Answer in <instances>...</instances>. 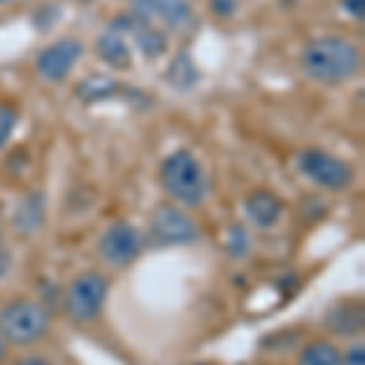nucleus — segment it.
Here are the masks:
<instances>
[{
	"label": "nucleus",
	"instance_id": "1",
	"mask_svg": "<svg viewBox=\"0 0 365 365\" xmlns=\"http://www.w3.org/2000/svg\"><path fill=\"white\" fill-rule=\"evenodd\" d=\"M363 56L358 44L341 34H322L309 39L299 54V68L312 83L341 86L361 71Z\"/></svg>",
	"mask_w": 365,
	"mask_h": 365
},
{
	"label": "nucleus",
	"instance_id": "2",
	"mask_svg": "<svg viewBox=\"0 0 365 365\" xmlns=\"http://www.w3.org/2000/svg\"><path fill=\"white\" fill-rule=\"evenodd\" d=\"M158 180L178 207H200L210 190L202 163L187 149H175L163 158L158 166Z\"/></svg>",
	"mask_w": 365,
	"mask_h": 365
},
{
	"label": "nucleus",
	"instance_id": "3",
	"mask_svg": "<svg viewBox=\"0 0 365 365\" xmlns=\"http://www.w3.org/2000/svg\"><path fill=\"white\" fill-rule=\"evenodd\" d=\"M51 329V314L42 302L29 297H15L0 307V331H3L8 346L39 344Z\"/></svg>",
	"mask_w": 365,
	"mask_h": 365
},
{
	"label": "nucleus",
	"instance_id": "4",
	"mask_svg": "<svg viewBox=\"0 0 365 365\" xmlns=\"http://www.w3.org/2000/svg\"><path fill=\"white\" fill-rule=\"evenodd\" d=\"M110 295V280L108 275L98 270H83L68 282L66 295H63V309L68 319L76 324L96 322L98 314L105 307V299Z\"/></svg>",
	"mask_w": 365,
	"mask_h": 365
},
{
	"label": "nucleus",
	"instance_id": "5",
	"mask_svg": "<svg viewBox=\"0 0 365 365\" xmlns=\"http://www.w3.org/2000/svg\"><path fill=\"white\" fill-rule=\"evenodd\" d=\"M297 170L309 182H314L317 187H324V190H331V192L349 190L353 185V178H356L351 163H346L344 158L329 154V151H324V149L299 151Z\"/></svg>",
	"mask_w": 365,
	"mask_h": 365
},
{
	"label": "nucleus",
	"instance_id": "6",
	"mask_svg": "<svg viewBox=\"0 0 365 365\" xmlns=\"http://www.w3.org/2000/svg\"><path fill=\"white\" fill-rule=\"evenodd\" d=\"M149 237L158 246H187L200 239V229L185 207L163 202L149 217Z\"/></svg>",
	"mask_w": 365,
	"mask_h": 365
},
{
	"label": "nucleus",
	"instance_id": "7",
	"mask_svg": "<svg viewBox=\"0 0 365 365\" xmlns=\"http://www.w3.org/2000/svg\"><path fill=\"white\" fill-rule=\"evenodd\" d=\"M144 234L129 222H113L98 239V256L113 268H127L144 251Z\"/></svg>",
	"mask_w": 365,
	"mask_h": 365
},
{
	"label": "nucleus",
	"instance_id": "8",
	"mask_svg": "<svg viewBox=\"0 0 365 365\" xmlns=\"http://www.w3.org/2000/svg\"><path fill=\"white\" fill-rule=\"evenodd\" d=\"M81 56H83V42H78L76 37H63L39 51L34 66H37L39 78L46 83H61L71 76Z\"/></svg>",
	"mask_w": 365,
	"mask_h": 365
},
{
	"label": "nucleus",
	"instance_id": "9",
	"mask_svg": "<svg viewBox=\"0 0 365 365\" xmlns=\"http://www.w3.org/2000/svg\"><path fill=\"white\" fill-rule=\"evenodd\" d=\"M132 15L163 32L185 29L195 20L190 0H132Z\"/></svg>",
	"mask_w": 365,
	"mask_h": 365
},
{
	"label": "nucleus",
	"instance_id": "10",
	"mask_svg": "<svg viewBox=\"0 0 365 365\" xmlns=\"http://www.w3.org/2000/svg\"><path fill=\"white\" fill-rule=\"evenodd\" d=\"M246 217H249L251 225H256L258 229H270L278 225V220L282 217V200L275 195L273 190H266V187H258L253 190L244 202Z\"/></svg>",
	"mask_w": 365,
	"mask_h": 365
},
{
	"label": "nucleus",
	"instance_id": "11",
	"mask_svg": "<svg viewBox=\"0 0 365 365\" xmlns=\"http://www.w3.org/2000/svg\"><path fill=\"white\" fill-rule=\"evenodd\" d=\"M324 324L336 336H356L363 329V307L353 302H339L324 314Z\"/></svg>",
	"mask_w": 365,
	"mask_h": 365
},
{
	"label": "nucleus",
	"instance_id": "12",
	"mask_svg": "<svg viewBox=\"0 0 365 365\" xmlns=\"http://www.w3.org/2000/svg\"><path fill=\"white\" fill-rule=\"evenodd\" d=\"M96 51L113 68H129V63H132V49L125 42V34H122L120 27H110L108 32L100 34L96 42Z\"/></svg>",
	"mask_w": 365,
	"mask_h": 365
},
{
	"label": "nucleus",
	"instance_id": "13",
	"mask_svg": "<svg viewBox=\"0 0 365 365\" xmlns=\"http://www.w3.org/2000/svg\"><path fill=\"white\" fill-rule=\"evenodd\" d=\"M127 22V32L134 37V42H137L139 51L144 56L154 58V56H161L163 51H166V32L163 29H158L154 25H149V22L139 20V17H125Z\"/></svg>",
	"mask_w": 365,
	"mask_h": 365
},
{
	"label": "nucleus",
	"instance_id": "14",
	"mask_svg": "<svg viewBox=\"0 0 365 365\" xmlns=\"http://www.w3.org/2000/svg\"><path fill=\"white\" fill-rule=\"evenodd\" d=\"M44 222V197L39 192L34 195H27L17 205V212H15V227L17 232L22 234H29L34 229H39Z\"/></svg>",
	"mask_w": 365,
	"mask_h": 365
},
{
	"label": "nucleus",
	"instance_id": "15",
	"mask_svg": "<svg viewBox=\"0 0 365 365\" xmlns=\"http://www.w3.org/2000/svg\"><path fill=\"white\" fill-rule=\"evenodd\" d=\"M297 365H341V349L331 341H309L299 351Z\"/></svg>",
	"mask_w": 365,
	"mask_h": 365
},
{
	"label": "nucleus",
	"instance_id": "16",
	"mask_svg": "<svg viewBox=\"0 0 365 365\" xmlns=\"http://www.w3.org/2000/svg\"><path fill=\"white\" fill-rule=\"evenodd\" d=\"M17 125H20V110L13 103L0 100V149H5L10 144Z\"/></svg>",
	"mask_w": 365,
	"mask_h": 365
},
{
	"label": "nucleus",
	"instance_id": "17",
	"mask_svg": "<svg viewBox=\"0 0 365 365\" xmlns=\"http://www.w3.org/2000/svg\"><path fill=\"white\" fill-rule=\"evenodd\" d=\"M341 365H365L363 341H356V344H351L346 351H341Z\"/></svg>",
	"mask_w": 365,
	"mask_h": 365
},
{
	"label": "nucleus",
	"instance_id": "18",
	"mask_svg": "<svg viewBox=\"0 0 365 365\" xmlns=\"http://www.w3.org/2000/svg\"><path fill=\"white\" fill-rule=\"evenodd\" d=\"M210 10L220 17H232L239 10V0H210Z\"/></svg>",
	"mask_w": 365,
	"mask_h": 365
},
{
	"label": "nucleus",
	"instance_id": "19",
	"mask_svg": "<svg viewBox=\"0 0 365 365\" xmlns=\"http://www.w3.org/2000/svg\"><path fill=\"white\" fill-rule=\"evenodd\" d=\"M341 8H344V13L353 17V20L363 22L365 17V0H341Z\"/></svg>",
	"mask_w": 365,
	"mask_h": 365
},
{
	"label": "nucleus",
	"instance_id": "20",
	"mask_svg": "<svg viewBox=\"0 0 365 365\" xmlns=\"http://www.w3.org/2000/svg\"><path fill=\"white\" fill-rule=\"evenodd\" d=\"M10 268H13V253L5 249V244H0V280L10 273Z\"/></svg>",
	"mask_w": 365,
	"mask_h": 365
},
{
	"label": "nucleus",
	"instance_id": "21",
	"mask_svg": "<svg viewBox=\"0 0 365 365\" xmlns=\"http://www.w3.org/2000/svg\"><path fill=\"white\" fill-rule=\"evenodd\" d=\"M15 365H49V361L42 356H25V358H20Z\"/></svg>",
	"mask_w": 365,
	"mask_h": 365
},
{
	"label": "nucleus",
	"instance_id": "22",
	"mask_svg": "<svg viewBox=\"0 0 365 365\" xmlns=\"http://www.w3.org/2000/svg\"><path fill=\"white\" fill-rule=\"evenodd\" d=\"M5 358H8V341H5L3 331H0V365L5 363Z\"/></svg>",
	"mask_w": 365,
	"mask_h": 365
},
{
	"label": "nucleus",
	"instance_id": "23",
	"mask_svg": "<svg viewBox=\"0 0 365 365\" xmlns=\"http://www.w3.org/2000/svg\"><path fill=\"white\" fill-rule=\"evenodd\" d=\"M0 244H3V229H0Z\"/></svg>",
	"mask_w": 365,
	"mask_h": 365
}]
</instances>
